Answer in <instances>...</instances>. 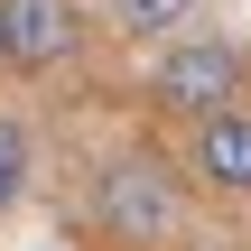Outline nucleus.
Listing matches in <instances>:
<instances>
[{
    "mask_svg": "<svg viewBox=\"0 0 251 251\" xmlns=\"http://www.w3.org/2000/svg\"><path fill=\"white\" fill-rule=\"evenodd\" d=\"M93 205H102V224H112L130 251L168 242V233L186 224V205H177V177H168V168H149V158H112V168H102V186H93Z\"/></svg>",
    "mask_w": 251,
    "mask_h": 251,
    "instance_id": "2",
    "label": "nucleus"
},
{
    "mask_svg": "<svg viewBox=\"0 0 251 251\" xmlns=\"http://www.w3.org/2000/svg\"><path fill=\"white\" fill-rule=\"evenodd\" d=\"M0 28H9V75H47L84 47V9L75 0H0Z\"/></svg>",
    "mask_w": 251,
    "mask_h": 251,
    "instance_id": "3",
    "label": "nucleus"
},
{
    "mask_svg": "<svg viewBox=\"0 0 251 251\" xmlns=\"http://www.w3.org/2000/svg\"><path fill=\"white\" fill-rule=\"evenodd\" d=\"M242 84H251V56L233 37H177L168 56H158V75H149V102L158 112H177V121H224V112H242Z\"/></svg>",
    "mask_w": 251,
    "mask_h": 251,
    "instance_id": "1",
    "label": "nucleus"
},
{
    "mask_svg": "<svg viewBox=\"0 0 251 251\" xmlns=\"http://www.w3.org/2000/svg\"><path fill=\"white\" fill-rule=\"evenodd\" d=\"M0 65H9V28H0Z\"/></svg>",
    "mask_w": 251,
    "mask_h": 251,
    "instance_id": "7",
    "label": "nucleus"
},
{
    "mask_svg": "<svg viewBox=\"0 0 251 251\" xmlns=\"http://www.w3.org/2000/svg\"><path fill=\"white\" fill-rule=\"evenodd\" d=\"M196 177L224 196H251V112H224L196 130Z\"/></svg>",
    "mask_w": 251,
    "mask_h": 251,
    "instance_id": "4",
    "label": "nucleus"
},
{
    "mask_svg": "<svg viewBox=\"0 0 251 251\" xmlns=\"http://www.w3.org/2000/svg\"><path fill=\"white\" fill-rule=\"evenodd\" d=\"M19 196H28V130L0 112V214H9Z\"/></svg>",
    "mask_w": 251,
    "mask_h": 251,
    "instance_id": "6",
    "label": "nucleus"
},
{
    "mask_svg": "<svg viewBox=\"0 0 251 251\" xmlns=\"http://www.w3.org/2000/svg\"><path fill=\"white\" fill-rule=\"evenodd\" d=\"M112 9H121V28H130V37H168V28H186V19H196V0H112Z\"/></svg>",
    "mask_w": 251,
    "mask_h": 251,
    "instance_id": "5",
    "label": "nucleus"
}]
</instances>
